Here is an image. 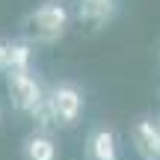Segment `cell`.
Wrapping results in <instances>:
<instances>
[{"instance_id":"6da1fadb","label":"cell","mask_w":160,"mask_h":160,"mask_svg":"<svg viewBox=\"0 0 160 160\" xmlns=\"http://www.w3.org/2000/svg\"><path fill=\"white\" fill-rule=\"evenodd\" d=\"M71 24V12L62 0H45L39 3L33 12H27L21 24V33L30 45H53L68 33Z\"/></svg>"},{"instance_id":"7a4b0ae2","label":"cell","mask_w":160,"mask_h":160,"mask_svg":"<svg viewBox=\"0 0 160 160\" xmlns=\"http://www.w3.org/2000/svg\"><path fill=\"white\" fill-rule=\"evenodd\" d=\"M48 110H51V119L57 128H65V131L77 128L80 119H83V110H86L83 89L71 80L53 83L51 92H48Z\"/></svg>"},{"instance_id":"3957f363","label":"cell","mask_w":160,"mask_h":160,"mask_svg":"<svg viewBox=\"0 0 160 160\" xmlns=\"http://www.w3.org/2000/svg\"><path fill=\"white\" fill-rule=\"evenodd\" d=\"M6 92L9 101L18 113H30L33 116L39 107H45L48 95L42 89L39 77L33 74V68H9L6 71Z\"/></svg>"},{"instance_id":"277c9868","label":"cell","mask_w":160,"mask_h":160,"mask_svg":"<svg viewBox=\"0 0 160 160\" xmlns=\"http://www.w3.org/2000/svg\"><path fill=\"white\" fill-rule=\"evenodd\" d=\"M131 139L142 157H160V125L151 119H139L131 128Z\"/></svg>"},{"instance_id":"5b68a950","label":"cell","mask_w":160,"mask_h":160,"mask_svg":"<svg viewBox=\"0 0 160 160\" xmlns=\"http://www.w3.org/2000/svg\"><path fill=\"white\" fill-rule=\"evenodd\" d=\"M86 157L89 160H119V139L110 128H95L86 139Z\"/></svg>"},{"instance_id":"8992f818","label":"cell","mask_w":160,"mask_h":160,"mask_svg":"<svg viewBox=\"0 0 160 160\" xmlns=\"http://www.w3.org/2000/svg\"><path fill=\"white\" fill-rule=\"evenodd\" d=\"M21 151H24V160H57L59 157V148H57V142H53V137L45 133V131L30 133V137L24 139Z\"/></svg>"},{"instance_id":"52a82bcc","label":"cell","mask_w":160,"mask_h":160,"mask_svg":"<svg viewBox=\"0 0 160 160\" xmlns=\"http://www.w3.org/2000/svg\"><path fill=\"white\" fill-rule=\"evenodd\" d=\"M33 65V45L27 39L24 42H12L9 48V68H30Z\"/></svg>"},{"instance_id":"ba28073f","label":"cell","mask_w":160,"mask_h":160,"mask_svg":"<svg viewBox=\"0 0 160 160\" xmlns=\"http://www.w3.org/2000/svg\"><path fill=\"white\" fill-rule=\"evenodd\" d=\"M9 48H12V42L0 39V74L9 71Z\"/></svg>"},{"instance_id":"9c48e42d","label":"cell","mask_w":160,"mask_h":160,"mask_svg":"<svg viewBox=\"0 0 160 160\" xmlns=\"http://www.w3.org/2000/svg\"><path fill=\"white\" fill-rule=\"evenodd\" d=\"M0 125H3V107H0Z\"/></svg>"}]
</instances>
